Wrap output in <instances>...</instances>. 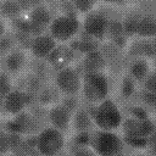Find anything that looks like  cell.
<instances>
[{
  "mask_svg": "<svg viewBox=\"0 0 156 156\" xmlns=\"http://www.w3.org/2000/svg\"><path fill=\"white\" fill-rule=\"evenodd\" d=\"M111 79L105 73H85L82 76V95L89 105H98L110 98Z\"/></svg>",
  "mask_w": 156,
  "mask_h": 156,
  "instance_id": "6da1fadb",
  "label": "cell"
},
{
  "mask_svg": "<svg viewBox=\"0 0 156 156\" xmlns=\"http://www.w3.org/2000/svg\"><path fill=\"white\" fill-rule=\"evenodd\" d=\"M93 107L94 108L90 111V113L93 116L95 128L111 132H116L118 128H121L124 117L119 106L113 99L107 98L100 104L93 105Z\"/></svg>",
  "mask_w": 156,
  "mask_h": 156,
  "instance_id": "7a4b0ae2",
  "label": "cell"
},
{
  "mask_svg": "<svg viewBox=\"0 0 156 156\" xmlns=\"http://www.w3.org/2000/svg\"><path fill=\"white\" fill-rule=\"evenodd\" d=\"M89 145L98 156H123L127 146L118 133L100 129L91 132Z\"/></svg>",
  "mask_w": 156,
  "mask_h": 156,
  "instance_id": "3957f363",
  "label": "cell"
},
{
  "mask_svg": "<svg viewBox=\"0 0 156 156\" xmlns=\"http://www.w3.org/2000/svg\"><path fill=\"white\" fill-rule=\"evenodd\" d=\"M82 30V22L78 17H71L65 15H55L52 18L48 33L58 43H67L74 39Z\"/></svg>",
  "mask_w": 156,
  "mask_h": 156,
  "instance_id": "277c9868",
  "label": "cell"
},
{
  "mask_svg": "<svg viewBox=\"0 0 156 156\" xmlns=\"http://www.w3.org/2000/svg\"><path fill=\"white\" fill-rule=\"evenodd\" d=\"M66 145L65 133L46 126L35 136V149L41 156H58Z\"/></svg>",
  "mask_w": 156,
  "mask_h": 156,
  "instance_id": "5b68a950",
  "label": "cell"
},
{
  "mask_svg": "<svg viewBox=\"0 0 156 156\" xmlns=\"http://www.w3.org/2000/svg\"><path fill=\"white\" fill-rule=\"evenodd\" d=\"M121 128L124 140H145L155 133V123L150 117L129 115L123 118Z\"/></svg>",
  "mask_w": 156,
  "mask_h": 156,
  "instance_id": "8992f818",
  "label": "cell"
},
{
  "mask_svg": "<svg viewBox=\"0 0 156 156\" xmlns=\"http://www.w3.org/2000/svg\"><path fill=\"white\" fill-rule=\"evenodd\" d=\"M82 76L83 74L78 69L71 66L61 68L55 72L54 76L55 87L58 90V93L62 95H67V96L78 95L80 94L82 90Z\"/></svg>",
  "mask_w": 156,
  "mask_h": 156,
  "instance_id": "52a82bcc",
  "label": "cell"
},
{
  "mask_svg": "<svg viewBox=\"0 0 156 156\" xmlns=\"http://www.w3.org/2000/svg\"><path fill=\"white\" fill-rule=\"evenodd\" d=\"M110 16L111 15L102 10H93L91 12L85 15L83 20L82 32L101 43L106 38V28Z\"/></svg>",
  "mask_w": 156,
  "mask_h": 156,
  "instance_id": "ba28073f",
  "label": "cell"
},
{
  "mask_svg": "<svg viewBox=\"0 0 156 156\" xmlns=\"http://www.w3.org/2000/svg\"><path fill=\"white\" fill-rule=\"evenodd\" d=\"M37 104V96L28 94L24 90L12 89L4 98V110L6 113L17 116L26 111L27 107H30Z\"/></svg>",
  "mask_w": 156,
  "mask_h": 156,
  "instance_id": "9c48e42d",
  "label": "cell"
},
{
  "mask_svg": "<svg viewBox=\"0 0 156 156\" xmlns=\"http://www.w3.org/2000/svg\"><path fill=\"white\" fill-rule=\"evenodd\" d=\"M56 48H57V41L49 33H44L41 35L33 38L29 51L34 58L48 60V57L52 54V51Z\"/></svg>",
  "mask_w": 156,
  "mask_h": 156,
  "instance_id": "30bf717a",
  "label": "cell"
},
{
  "mask_svg": "<svg viewBox=\"0 0 156 156\" xmlns=\"http://www.w3.org/2000/svg\"><path fill=\"white\" fill-rule=\"evenodd\" d=\"M156 55V45L155 39H135L128 48L127 57L129 60L133 58H146L151 60Z\"/></svg>",
  "mask_w": 156,
  "mask_h": 156,
  "instance_id": "8fae6325",
  "label": "cell"
},
{
  "mask_svg": "<svg viewBox=\"0 0 156 156\" xmlns=\"http://www.w3.org/2000/svg\"><path fill=\"white\" fill-rule=\"evenodd\" d=\"M72 115L65 110L60 104L48 107V124L62 133L67 132L71 127Z\"/></svg>",
  "mask_w": 156,
  "mask_h": 156,
  "instance_id": "7c38bea8",
  "label": "cell"
},
{
  "mask_svg": "<svg viewBox=\"0 0 156 156\" xmlns=\"http://www.w3.org/2000/svg\"><path fill=\"white\" fill-rule=\"evenodd\" d=\"M80 68H82V74L101 73L107 69V65L100 50H95L83 55V58L80 61Z\"/></svg>",
  "mask_w": 156,
  "mask_h": 156,
  "instance_id": "4fadbf2b",
  "label": "cell"
},
{
  "mask_svg": "<svg viewBox=\"0 0 156 156\" xmlns=\"http://www.w3.org/2000/svg\"><path fill=\"white\" fill-rule=\"evenodd\" d=\"M71 126L77 133H91L95 130V124L90 111L82 106L72 115Z\"/></svg>",
  "mask_w": 156,
  "mask_h": 156,
  "instance_id": "5bb4252c",
  "label": "cell"
},
{
  "mask_svg": "<svg viewBox=\"0 0 156 156\" xmlns=\"http://www.w3.org/2000/svg\"><path fill=\"white\" fill-rule=\"evenodd\" d=\"M27 65V57L24 50L15 48L11 52L4 56V67L9 74H17L20 73L24 66Z\"/></svg>",
  "mask_w": 156,
  "mask_h": 156,
  "instance_id": "9a60e30c",
  "label": "cell"
},
{
  "mask_svg": "<svg viewBox=\"0 0 156 156\" xmlns=\"http://www.w3.org/2000/svg\"><path fill=\"white\" fill-rule=\"evenodd\" d=\"M73 57V50L66 45H57V48L52 51V54L48 57V63L51 66V68H55L56 71L65 68L69 66V62Z\"/></svg>",
  "mask_w": 156,
  "mask_h": 156,
  "instance_id": "2e32d148",
  "label": "cell"
},
{
  "mask_svg": "<svg viewBox=\"0 0 156 156\" xmlns=\"http://www.w3.org/2000/svg\"><path fill=\"white\" fill-rule=\"evenodd\" d=\"M127 68H128V74L136 82V84H141L152 71L150 62L146 58L129 60V62L127 63Z\"/></svg>",
  "mask_w": 156,
  "mask_h": 156,
  "instance_id": "e0dca14e",
  "label": "cell"
},
{
  "mask_svg": "<svg viewBox=\"0 0 156 156\" xmlns=\"http://www.w3.org/2000/svg\"><path fill=\"white\" fill-rule=\"evenodd\" d=\"M55 17L54 11L51 10V7L44 2L39 4L38 6L33 7L29 12H28V20L33 23H37L41 27L49 28L52 18Z\"/></svg>",
  "mask_w": 156,
  "mask_h": 156,
  "instance_id": "ac0fdd59",
  "label": "cell"
},
{
  "mask_svg": "<svg viewBox=\"0 0 156 156\" xmlns=\"http://www.w3.org/2000/svg\"><path fill=\"white\" fill-rule=\"evenodd\" d=\"M136 38L140 39H155L156 37V15L143 13L136 27Z\"/></svg>",
  "mask_w": 156,
  "mask_h": 156,
  "instance_id": "d6986e66",
  "label": "cell"
},
{
  "mask_svg": "<svg viewBox=\"0 0 156 156\" xmlns=\"http://www.w3.org/2000/svg\"><path fill=\"white\" fill-rule=\"evenodd\" d=\"M60 99H61V95L56 89V87L45 84L44 88L37 95V104L44 107H50L52 105L58 104Z\"/></svg>",
  "mask_w": 156,
  "mask_h": 156,
  "instance_id": "ffe728a7",
  "label": "cell"
},
{
  "mask_svg": "<svg viewBox=\"0 0 156 156\" xmlns=\"http://www.w3.org/2000/svg\"><path fill=\"white\" fill-rule=\"evenodd\" d=\"M74 44L76 46L74 48H71L72 50H77L79 52H82L83 55L90 52V51H95V50H99L100 48V41L87 35L85 33H83L80 30V33L74 38Z\"/></svg>",
  "mask_w": 156,
  "mask_h": 156,
  "instance_id": "44dd1931",
  "label": "cell"
},
{
  "mask_svg": "<svg viewBox=\"0 0 156 156\" xmlns=\"http://www.w3.org/2000/svg\"><path fill=\"white\" fill-rule=\"evenodd\" d=\"M141 12L139 10H134L128 12L123 18H122V27H123V33L127 38L130 37H135L136 33V27H138V22L141 17Z\"/></svg>",
  "mask_w": 156,
  "mask_h": 156,
  "instance_id": "7402d4cb",
  "label": "cell"
},
{
  "mask_svg": "<svg viewBox=\"0 0 156 156\" xmlns=\"http://www.w3.org/2000/svg\"><path fill=\"white\" fill-rule=\"evenodd\" d=\"M23 10L21 9L18 1H12V0H7V1H1V6H0V16L2 18H9L12 21H16L20 18V16L22 15Z\"/></svg>",
  "mask_w": 156,
  "mask_h": 156,
  "instance_id": "603a6c76",
  "label": "cell"
},
{
  "mask_svg": "<svg viewBox=\"0 0 156 156\" xmlns=\"http://www.w3.org/2000/svg\"><path fill=\"white\" fill-rule=\"evenodd\" d=\"M30 73H33L34 76H37L39 79H41L44 83L48 84V80L50 79V77L52 74V68L48 63L46 60L34 58V61L32 62V72Z\"/></svg>",
  "mask_w": 156,
  "mask_h": 156,
  "instance_id": "cb8c5ba5",
  "label": "cell"
},
{
  "mask_svg": "<svg viewBox=\"0 0 156 156\" xmlns=\"http://www.w3.org/2000/svg\"><path fill=\"white\" fill-rule=\"evenodd\" d=\"M46 83H44L41 79H39L37 76H34L33 73H29L26 78H24V83H23V88L22 90L27 91L28 94H32L34 96H37L39 94V91L44 88Z\"/></svg>",
  "mask_w": 156,
  "mask_h": 156,
  "instance_id": "d4e9b609",
  "label": "cell"
},
{
  "mask_svg": "<svg viewBox=\"0 0 156 156\" xmlns=\"http://www.w3.org/2000/svg\"><path fill=\"white\" fill-rule=\"evenodd\" d=\"M122 35H124L123 27H122V20L111 15L108 17V22H107L106 38H108V40H112L118 37H122Z\"/></svg>",
  "mask_w": 156,
  "mask_h": 156,
  "instance_id": "484cf974",
  "label": "cell"
},
{
  "mask_svg": "<svg viewBox=\"0 0 156 156\" xmlns=\"http://www.w3.org/2000/svg\"><path fill=\"white\" fill-rule=\"evenodd\" d=\"M119 91H121V96L126 100L130 99L136 93V82L128 73H126L122 78V80H121Z\"/></svg>",
  "mask_w": 156,
  "mask_h": 156,
  "instance_id": "4316f807",
  "label": "cell"
},
{
  "mask_svg": "<svg viewBox=\"0 0 156 156\" xmlns=\"http://www.w3.org/2000/svg\"><path fill=\"white\" fill-rule=\"evenodd\" d=\"M12 34H13V38H15L16 48L22 49V50H26V49H29V48H30L33 37H32L27 30H23V29H16Z\"/></svg>",
  "mask_w": 156,
  "mask_h": 156,
  "instance_id": "83f0119b",
  "label": "cell"
},
{
  "mask_svg": "<svg viewBox=\"0 0 156 156\" xmlns=\"http://www.w3.org/2000/svg\"><path fill=\"white\" fill-rule=\"evenodd\" d=\"M58 104L65 110H67L71 115H73L80 107V101L78 99V95H74V96H72V95H69V96L62 95L61 99H60V101H58Z\"/></svg>",
  "mask_w": 156,
  "mask_h": 156,
  "instance_id": "f1b7e54d",
  "label": "cell"
},
{
  "mask_svg": "<svg viewBox=\"0 0 156 156\" xmlns=\"http://www.w3.org/2000/svg\"><path fill=\"white\" fill-rule=\"evenodd\" d=\"M16 48L15 38L12 33H5L0 37V55L6 56L9 52H11Z\"/></svg>",
  "mask_w": 156,
  "mask_h": 156,
  "instance_id": "f546056e",
  "label": "cell"
},
{
  "mask_svg": "<svg viewBox=\"0 0 156 156\" xmlns=\"http://www.w3.org/2000/svg\"><path fill=\"white\" fill-rule=\"evenodd\" d=\"M13 89V83L11 79V74L6 71H0V95L6 96Z\"/></svg>",
  "mask_w": 156,
  "mask_h": 156,
  "instance_id": "4dcf8cb0",
  "label": "cell"
},
{
  "mask_svg": "<svg viewBox=\"0 0 156 156\" xmlns=\"http://www.w3.org/2000/svg\"><path fill=\"white\" fill-rule=\"evenodd\" d=\"M68 154L69 156H98L95 151L90 147V145H82V144H73Z\"/></svg>",
  "mask_w": 156,
  "mask_h": 156,
  "instance_id": "1f68e13d",
  "label": "cell"
},
{
  "mask_svg": "<svg viewBox=\"0 0 156 156\" xmlns=\"http://www.w3.org/2000/svg\"><path fill=\"white\" fill-rule=\"evenodd\" d=\"M73 5H74L78 15L79 13L88 15L89 12H91L95 9L96 2L95 1H91V0H74L73 1Z\"/></svg>",
  "mask_w": 156,
  "mask_h": 156,
  "instance_id": "d6a6232c",
  "label": "cell"
},
{
  "mask_svg": "<svg viewBox=\"0 0 156 156\" xmlns=\"http://www.w3.org/2000/svg\"><path fill=\"white\" fill-rule=\"evenodd\" d=\"M57 9L60 11V15L71 16V17H78V12L73 5V1H61L57 4Z\"/></svg>",
  "mask_w": 156,
  "mask_h": 156,
  "instance_id": "836d02e7",
  "label": "cell"
},
{
  "mask_svg": "<svg viewBox=\"0 0 156 156\" xmlns=\"http://www.w3.org/2000/svg\"><path fill=\"white\" fill-rule=\"evenodd\" d=\"M139 99L140 101L143 102V107L146 110V108H151L154 110L155 106H156V94H152V93H147L145 90H141L139 93Z\"/></svg>",
  "mask_w": 156,
  "mask_h": 156,
  "instance_id": "e575fe53",
  "label": "cell"
},
{
  "mask_svg": "<svg viewBox=\"0 0 156 156\" xmlns=\"http://www.w3.org/2000/svg\"><path fill=\"white\" fill-rule=\"evenodd\" d=\"M141 85H143V90L156 94V73L151 71L150 74L145 78V80L141 83Z\"/></svg>",
  "mask_w": 156,
  "mask_h": 156,
  "instance_id": "d590c367",
  "label": "cell"
},
{
  "mask_svg": "<svg viewBox=\"0 0 156 156\" xmlns=\"http://www.w3.org/2000/svg\"><path fill=\"white\" fill-rule=\"evenodd\" d=\"M9 152H10L9 133L4 129H0V156H4Z\"/></svg>",
  "mask_w": 156,
  "mask_h": 156,
  "instance_id": "8d00e7d4",
  "label": "cell"
},
{
  "mask_svg": "<svg viewBox=\"0 0 156 156\" xmlns=\"http://www.w3.org/2000/svg\"><path fill=\"white\" fill-rule=\"evenodd\" d=\"M6 33V26H5V22H4V18L0 16V37L2 34Z\"/></svg>",
  "mask_w": 156,
  "mask_h": 156,
  "instance_id": "74e56055",
  "label": "cell"
},
{
  "mask_svg": "<svg viewBox=\"0 0 156 156\" xmlns=\"http://www.w3.org/2000/svg\"><path fill=\"white\" fill-rule=\"evenodd\" d=\"M2 107H4V96L0 95V108H2Z\"/></svg>",
  "mask_w": 156,
  "mask_h": 156,
  "instance_id": "f35d334b",
  "label": "cell"
},
{
  "mask_svg": "<svg viewBox=\"0 0 156 156\" xmlns=\"http://www.w3.org/2000/svg\"><path fill=\"white\" fill-rule=\"evenodd\" d=\"M4 156H15L13 154H11V152H9V154H6V155H4Z\"/></svg>",
  "mask_w": 156,
  "mask_h": 156,
  "instance_id": "ab89813d",
  "label": "cell"
},
{
  "mask_svg": "<svg viewBox=\"0 0 156 156\" xmlns=\"http://www.w3.org/2000/svg\"><path fill=\"white\" fill-rule=\"evenodd\" d=\"M0 6H1V1H0Z\"/></svg>",
  "mask_w": 156,
  "mask_h": 156,
  "instance_id": "60d3db41",
  "label": "cell"
}]
</instances>
